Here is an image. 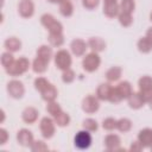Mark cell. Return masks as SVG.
Instances as JSON below:
<instances>
[{
  "instance_id": "1",
  "label": "cell",
  "mask_w": 152,
  "mask_h": 152,
  "mask_svg": "<svg viewBox=\"0 0 152 152\" xmlns=\"http://www.w3.org/2000/svg\"><path fill=\"white\" fill-rule=\"evenodd\" d=\"M28 66H30V62L26 58L21 57L19 59L14 61L8 68H6V71H7V74H10L12 76H18V75L24 74L28 69Z\"/></svg>"
},
{
  "instance_id": "2",
  "label": "cell",
  "mask_w": 152,
  "mask_h": 152,
  "mask_svg": "<svg viewBox=\"0 0 152 152\" xmlns=\"http://www.w3.org/2000/svg\"><path fill=\"white\" fill-rule=\"evenodd\" d=\"M100 57L97 55V52H90L88 53L84 58H83V62H82V65H83V69L88 72H93L95 71L99 65H100Z\"/></svg>"
},
{
  "instance_id": "3",
  "label": "cell",
  "mask_w": 152,
  "mask_h": 152,
  "mask_svg": "<svg viewBox=\"0 0 152 152\" xmlns=\"http://www.w3.org/2000/svg\"><path fill=\"white\" fill-rule=\"evenodd\" d=\"M139 89L145 102H148L152 99V78L150 76H142L139 80Z\"/></svg>"
},
{
  "instance_id": "4",
  "label": "cell",
  "mask_w": 152,
  "mask_h": 152,
  "mask_svg": "<svg viewBox=\"0 0 152 152\" xmlns=\"http://www.w3.org/2000/svg\"><path fill=\"white\" fill-rule=\"evenodd\" d=\"M55 64L61 70H66L71 65V57L68 51L59 50L55 56Z\"/></svg>"
},
{
  "instance_id": "5",
  "label": "cell",
  "mask_w": 152,
  "mask_h": 152,
  "mask_svg": "<svg viewBox=\"0 0 152 152\" xmlns=\"http://www.w3.org/2000/svg\"><path fill=\"white\" fill-rule=\"evenodd\" d=\"M90 142H91V135L88 133V131H80L76 135H75V146L81 148V150H84V148H88L90 146Z\"/></svg>"
},
{
  "instance_id": "6",
  "label": "cell",
  "mask_w": 152,
  "mask_h": 152,
  "mask_svg": "<svg viewBox=\"0 0 152 152\" xmlns=\"http://www.w3.org/2000/svg\"><path fill=\"white\" fill-rule=\"evenodd\" d=\"M7 91L8 94L14 97V99H20L24 93H25V89H24V86L20 81H17V80H13L11 81L8 84H7Z\"/></svg>"
},
{
  "instance_id": "7",
  "label": "cell",
  "mask_w": 152,
  "mask_h": 152,
  "mask_svg": "<svg viewBox=\"0 0 152 152\" xmlns=\"http://www.w3.org/2000/svg\"><path fill=\"white\" fill-rule=\"evenodd\" d=\"M100 104H99V101H97V97L95 96H87L83 99L82 101V109L86 112V113H94L99 109Z\"/></svg>"
},
{
  "instance_id": "8",
  "label": "cell",
  "mask_w": 152,
  "mask_h": 152,
  "mask_svg": "<svg viewBox=\"0 0 152 152\" xmlns=\"http://www.w3.org/2000/svg\"><path fill=\"white\" fill-rule=\"evenodd\" d=\"M40 131L43 137L45 138H51L55 133V125L53 121L50 118H43L40 121Z\"/></svg>"
},
{
  "instance_id": "9",
  "label": "cell",
  "mask_w": 152,
  "mask_h": 152,
  "mask_svg": "<svg viewBox=\"0 0 152 152\" xmlns=\"http://www.w3.org/2000/svg\"><path fill=\"white\" fill-rule=\"evenodd\" d=\"M18 10H19V13L21 17L30 18L34 12V6L31 0H20Z\"/></svg>"
},
{
  "instance_id": "10",
  "label": "cell",
  "mask_w": 152,
  "mask_h": 152,
  "mask_svg": "<svg viewBox=\"0 0 152 152\" xmlns=\"http://www.w3.org/2000/svg\"><path fill=\"white\" fill-rule=\"evenodd\" d=\"M17 139H18V142L20 145H23V146H31L33 144V135L27 129L19 131L18 135H17Z\"/></svg>"
},
{
  "instance_id": "11",
  "label": "cell",
  "mask_w": 152,
  "mask_h": 152,
  "mask_svg": "<svg viewBox=\"0 0 152 152\" xmlns=\"http://www.w3.org/2000/svg\"><path fill=\"white\" fill-rule=\"evenodd\" d=\"M138 140L142 145V147H148L152 146V129L145 128L139 132L138 134Z\"/></svg>"
},
{
  "instance_id": "12",
  "label": "cell",
  "mask_w": 152,
  "mask_h": 152,
  "mask_svg": "<svg viewBox=\"0 0 152 152\" xmlns=\"http://www.w3.org/2000/svg\"><path fill=\"white\" fill-rule=\"evenodd\" d=\"M112 89L113 87L108 83H103V84H100L99 88H97V91H96V97L99 100H109V96H110V93H112Z\"/></svg>"
},
{
  "instance_id": "13",
  "label": "cell",
  "mask_w": 152,
  "mask_h": 152,
  "mask_svg": "<svg viewBox=\"0 0 152 152\" xmlns=\"http://www.w3.org/2000/svg\"><path fill=\"white\" fill-rule=\"evenodd\" d=\"M145 100L140 93H132V95L128 97V104L133 109H139L144 106Z\"/></svg>"
},
{
  "instance_id": "14",
  "label": "cell",
  "mask_w": 152,
  "mask_h": 152,
  "mask_svg": "<svg viewBox=\"0 0 152 152\" xmlns=\"http://www.w3.org/2000/svg\"><path fill=\"white\" fill-rule=\"evenodd\" d=\"M120 12V6L118 5V2H104L103 6V13L108 17V18H114L119 14Z\"/></svg>"
},
{
  "instance_id": "15",
  "label": "cell",
  "mask_w": 152,
  "mask_h": 152,
  "mask_svg": "<svg viewBox=\"0 0 152 152\" xmlns=\"http://www.w3.org/2000/svg\"><path fill=\"white\" fill-rule=\"evenodd\" d=\"M71 51L74 55L76 56H82L84 52H86V49H87V44L86 42H83L82 39H74L71 42Z\"/></svg>"
},
{
  "instance_id": "16",
  "label": "cell",
  "mask_w": 152,
  "mask_h": 152,
  "mask_svg": "<svg viewBox=\"0 0 152 152\" xmlns=\"http://www.w3.org/2000/svg\"><path fill=\"white\" fill-rule=\"evenodd\" d=\"M88 45L89 48L93 50V52H100L102 50H104L106 48V43L103 39L99 38V37H95V38H90L88 40Z\"/></svg>"
},
{
  "instance_id": "17",
  "label": "cell",
  "mask_w": 152,
  "mask_h": 152,
  "mask_svg": "<svg viewBox=\"0 0 152 152\" xmlns=\"http://www.w3.org/2000/svg\"><path fill=\"white\" fill-rule=\"evenodd\" d=\"M104 145H106L107 150L115 151V150H118V147L120 145V138L115 134H109L104 139Z\"/></svg>"
},
{
  "instance_id": "18",
  "label": "cell",
  "mask_w": 152,
  "mask_h": 152,
  "mask_svg": "<svg viewBox=\"0 0 152 152\" xmlns=\"http://www.w3.org/2000/svg\"><path fill=\"white\" fill-rule=\"evenodd\" d=\"M116 90L119 91V94L121 95L122 99H128L131 95H132V87L129 84V82L127 81H124V82H120L116 87Z\"/></svg>"
},
{
  "instance_id": "19",
  "label": "cell",
  "mask_w": 152,
  "mask_h": 152,
  "mask_svg": "<svg viewBox=\"0 0 152 152\" xmlns=\"http://www.w3.org/2000/svg\"><path fill=\"white\" fill-rule=\"evenodd\" d=\"M38 118V110L33 107H28L23 112V120L27 124H33Z\"/></svg>"
},
{
  "instance_id": "20",
  "label": "cell",
  "mask_w": 152,
  "mask_h": 152,
  "mask_svg": "<svg viewBox=\"0 0 152 152\" xmlns=\"http://www.w3.org/2000/svg\"><path fill=\"white\" fill-rule=\"evenodd\" d=\"M56 96H57V90H56V88H55L51 83L42 91V97H43V100H45V101H48V102L53 101V100L56 99Z\"/></svg>"
},
{
  "instance_id": "21",
  "label": "cell",
  "mask_w": 152,
  "mask_h": 152,
  "mask_svg": "<svg viewBox=\"0 0 152 152\" xmlns=\"http://www.w3.org/2000/svg\"><path fill=\"white\" fill-rule=\"evenodd\" d=\"M48 64H49V62H48V61H45V59H43V58H40V57H38V56H37V57H36V59L33 61L32 69H33V71H34V72L40 74V72H44V71L46 70Z\"/></svg>"
},
{
  "instance_id": "22",
  "label": "cell",
  "mask_w": 152,
  "mask_h": 152,
  "mask_svg": "<svg viewBox=\"0 0 152 152\" xmlns=\"http://www.w3.org/2000/svg\"><path fill=\"white\" fill-rule=\"evenodd\" d=\"M21 46V43L18 38L15 37H11V38H7L5 40V48L10 51V52H14V51H18Z\"/></svg>"
},
{
  "instance_id": "23",
  "label": "cell",
  "mask_w": 152,
  "mask_h": 152,
  "mask_svg": "<svg viewBox=\"0 0 152 152\" xmlns=\"http://www.w3.org/2000/svg\"><path fill=\"white\" fill-rule=\"evenodd\" d=\"M59 12L64 17H70L74 12V6L69 0H63L59 5Z\"/></svg>"
},
{
  "instance_id": "24",
  "label": "cell",
  "mask_w": 152,
  "mask_h": 152,
  "mask_svg": "<svg viewBox=\"0 0 152 152\" xmlns=\"http://www.w3.org/2000/svg\"><path fill=\"white\" fill-rule=\"evenodd\" d=\"M138 49H139V51H141L144 53L150 52L152 50V40L148 37L140 38L138 42Z\"/></svg>"
},
{
  "instance_id": "25",
  "label": "cell",
  "mask_w": 152,
  "mask_h": 152,
  "mask_svg": "<svg viewBox=\"0 0 152 152\" xmlns=\"http://www.w3.org/2000/svg\"><path fill=\"white\" fill-rule=\"evenodd\" d=\"M120 76H121V68H119V66H113L106 72V77L109 82L118 81L120 78Z\"/></svg>"
},
{
  "instance_id": "26",
  "label": "cell",
  "mask_w": 152,
  "mask_h": 152,
  "mask_svg": "<svg viewBox=\"0 0 152 152\" xmlns=\"http://www.w3.org/2000/svg\"><path fill=\"white\" fill-rule=\"evenodd\" d=\"M37 56L49 62L50 58H51V56H52V50H51V48H49V46H46V45H42V46L37 50Z\"/></svg>"
},
{
  "instance_id": "27",
  "label": "cell",
  "mask_w": 152,
  "mask_h": 152,
  "mask_svg": "<svg viewBox=\"0 0 152 152\" xmlns=\"http://www.w3.org/2000/svg\"><path fill=\"white\" fill-rule=\"evenodd\" d=\"M134 0H121V4H120V10L121 12H126V13H131L134 11Z\"/></svg>"
},
{
  "instance_id": "28",
  "label": "cell",
  "mask_w": 152,
  "mask_h": 152,
  "mask_svg": "<svg viewBox=\"0 0 152 152\" xmlns=\"http://www.w3.org/2000/svg\"><path fill=\"white\" fill-rule=\"evenodd\" d=\"M49 42L51 45L53 46H61L64 42V38H63V34L62 33H50L49 36Z\"/></svg>"
},
{
  "instance_id": "29",
  "label": "cell",
  "mask_w": 152,
  "mask_h": 152,
  "mask_svg": "<svg viewBox=\"0 0 152 152\" xmlns=\"http://www.w3.org/2000/svg\"><path fill=\"white\" fill-rule=\"evenodd\" d=\"M53 118H55V122H56L58 126H66V125H69L70 118H69L68 114H65V113H63V112L58 113V114L55 115Z\"/></svg>"
},
{
  "instance_id": "30",
  "label": "cell",
  "mask_w": 152,
  "mask_h": 152,
  "mask_svg": "<svg viewBox=\"0 0 152 152\" xmlns=\"http://www.w3.org/2000/svg\"><path fill=\"white\" fill-rule=\"evenodd\" d=\"M131 127H132V122H131L128 119H126V118L120 119V120H118V122H116V128H118L120 132H128V131L131 129Z\"/></svg>"
},
{
  "instance_id": "31",
  "label": "cell",
  "mask_w": 152,
  "mask_h": 152,
  "mask_svg": "<svg viewBox=\"0 0 152 152\" xmlns=\"http://www.w3.org/2000/svg\"><path fill=\"white\" fill-rule=\"evenodd\" d=\"M118 17H119V21H120V24H121L122 26H129V25L132 24V21H133L131 13L120 12V13L118 14Z\"/></svg>"
},
{
  "instance_id": "32",
  "label": "cell",
  "mask_w": 152,
  "mask_h": 152,
  "mask_svg": "<svg viewBox=\"0 0 152 152\" xmlns=\"http://www.w3.org/2000/svg\"><path fill=\"white\" fill-rule=\"evenodd\" d=\"M46 110H48L52 116H55V115H57L58 113L62 112L59 104L56 103V102H53V101H50V102L48 103V106H46Z\"/></svg>"
},
{
  "instance_id": "33",
  "label": "cell",
  "mask_w": 152,
  "mask_h": 152,
  "mask_svg": "<svg viewBox=\"0 0 152 152\" xmlns=\"http://www.w3.org/2000/svg\"><path fill=\"white\" fill-rule=\"evenodd\" d=\"M50 83H49V81L48 80H45L44 77H38L36 81H34V88L37 89V90H39L40 93L49 86Z\"/></svg>"
},
{
  "instance_id": "34",
  "label": "cell",
  "mask_w": 152,
  "mask_h": 152,
  "mask_svg": "<svg viewBox=\"0 0 152 152\" xmlns=\"http://www.w3.org/2000/svg\"><path fill=\"white\" fill-rule=\"evenodd\" d=\"M13 62H14V58H13V56H12L10 52H5V53H2V56H1V64L4 65L5 69L8 68Z\"/></svg>"
},
{
  "instance_id": "35",
  "label": "cell",
  "mask_w": 152,
  "mask_h": 152,
  "mask_svg": "<svg viewBox=\"0 0 152 152\" xmlns=\"http://www.w3.org/2000/svg\"><path fill=\"white\" fill-rule=\"evenodd\" d=\"M83 127L89 131V132H93V131H96L97 129V122L94 120V119H86L83 121Z\"/></svg>"
},
{
  "instance_id": "36",
  "label": "cell",
  "mask_w": 152,
  "mask_h": 152,
  "mask_svg": "<svg viewBox=\"0 0 152 152\" xmlns=\"http://www.w3.org/2000/svg\"><path fill=\"white\" fill-rule=\"evenodd\" d=\"M75 78V72L71 70V69H66V70H63V75H62V80L63 82L65 83H70L72 82Z\"/></svg>"
},
{
  "instance_id": "37",
  "label": "cell",
  "mask_w": 152,
  "mask_h": 152,
  "mask_svg": "<svg viewBox=\"0 0 152 152\" xmlns=\"http://www.w3.org/2000/svg\"><path fill=\"white\" fill-rule=\"evenodd\" d=\"M116 122H118V121H116L115 119H113V118H107L106 120H103L102 126H103L104 129H107V131H112V129L116 128Z\"/></svg>"
},
{
  "instance_id": "38",
  "label": "cell",
  "mask_w": 152,
  "mask_h": 152,
  "mask_svg": "<svg viewBox=\"0 0 152 152\" xmlns=\"http://www.w3.org/2000/svg\"><path fill=\"white\" fill-rule=\"evenodd\" d=\"M48 30L50 31V33H62V31H63V26H62V24H61L59 21L55 20V21L48 27Z\"/></svg>"
},
{
  "instance_id": "39",
  "label": "cell",
  "mask_w": 152,
  "mask_h": 152,
  "mask_svg": "<svg viewBox=\"0 0 152 152\" xmlns=\"http://www.w3.org/2000/svg\"><path fill=\"white\" fill-rule=\"evenodd\" d=\"M56 19L51 15V14H44V15H42V18H40V21H42V24L48 28L53 21H55Z\"/></svg>"
},
{
  "instance_id": "40",
  "label": "cell",
  "mask_w": 152,
  "mask_h": 152,
  "mask_svg": "<svg viewBox=\"0 0 152 152\" xmlns=\"http://www.w3.org/2000/svg\"><path fill=\"white\" fill-rule=\"evenodd\" d=\"M121 100H122V97H121V95L119 94V91L116 90V88H113L108 101H110V102H113V103H118V102H120Z\"/></svg>"
},
{
  "instance_id": "41",
  "label": "cell",
  "mask_w": 152,
  "mask_h": 152,
  "mask_svg": "<svg viewBox=\"0 0 152 152\" xmlns=\"http://www.w3.org/2000/svg\"><path fill=\"white\" fill-rule=\"evenodd\" d=\"M82 4L88 10H93L99 5V0H82Z\"/></svg>"
},
{
  "instance_id": "42",
  "label": "cell",
  "mask_w": 152,
  "mask_h": 152,
  "mask_svg": "<svg viewBox=\"0 0 152 152\" xmlns=\"http://www.w3.org/2000/svg\"><path fill=\"white\" fill-rule=\"evenodd\" d=\"M31 150L32 151H44V150H48V147L44 145L43 141H36L31 145Z\"/></svg>"
},
{
  "instance_id": "43",
  "label": "cell",
  "mask_w": 152,
  "mask_h": 152,
  "mask_svg": "<svg viewBox=\"0 0 152 152\" xmlns=\"http://www.w3.org/2000/svg\"><path fill=\"white\" fill-rule=\"evenodd\" d=\"M142 148V145L140 144V141L138 140V141H135L134 144H132V146H131V151H140Z\"/></svg>"
},
{
  "instance_id": "44",
  "label": "cell",
  "mask_w": 152,
  "mask_h": 152,
  "mask_svg": "<svg viewBox=\"0 0 152 152\" xmlns=\"http://www.w3.org/2000/svg\"><path fill=\"white\" fill-rule=\"evenodd\" d=\"M0 135H1V139H0V144H5V141H6V138H7V133H6V131L2 128V129H0Z\"/></svg>"
},
{
  "instance_id": "45",
  "label": "cell",
  "mask_w": 152,
  "mask_h": 152,
  "mask_svg": "<svg viewBox=\"0 0 152 152\" xmlns=\"http://www.w3.org/2000/svg\"><path fill=\"white\" fill-rule=\"evenodd\" d=\"M146 37H148V38L152 40V27L147 30V32H146Z\"/></svg>"
},
{
  "instance_id": "46",
  "label": "cell",
  "mask_w": 152,
  "mask_h": 152,
  "mask_svg": "<svg viewBox=\"0 0 152 152\" xmlns=\"http://www.w3.org/2000/svg\"><path fill=\"white\" fill-rule=\"evenodd\" d=\"M48 1H50V2H53V4H57V2H58V4H61L63 0H48Z\"/></svg>"
},
{
  "instance_id": "47",
  "label": "cell",
  "mask_w": 152,
  "mask_h": 152,
  "mask_svg": "<svg viewBox=\"0 0 152 152\" xmlns=\"http://www.w3.org/2000/svg\"><path fill=\"white\" fill-rule=\"evenodd\" d=\"M104 2H116V0H104Z\"/></svg>"
},
{
  "instance_id": "48",
  "label": "cell",
  "mask_w": 152,
  "mask_h": 152,
  "mask_svg": "<svg viewBox=\"0 0 152 152\" xmlns=\"http://www.w3.org/2000/svg\"><path fill=\"white\" fill-rule=\"evenodd\" d=\"M148 103H150V107H151V109H152V99L148 101Z\"/></svg>"
},
{
  "instance_id": "49",
  "label": "cell",
  "mask_w": 152,
  "mask_h": 152,
  "mask_svg": "<svg viewBox=\"0 0 152 152\" xmlns=\"http://www.w3.org/2000/svg\"><path fill=\"white\" fill-rule=\"evenodd\" d=\"M150 18H151V21H152V13H151V15H150Z\"/></svg>"
},
{
  "instance_id": "50",
  "label": "cell",
  "mask_w": 152,
  "mask_h": 152,
  "mask_svg": "<svg viewBox=\"0 0 152 152\" xmlns=\"http://www.w3.org/2000/svg\"><path fill=\"white\" fill-rule=\"evenodd\" d=\"M151 150H152V146H151Z\"/></svg>"
}]
</instances>
